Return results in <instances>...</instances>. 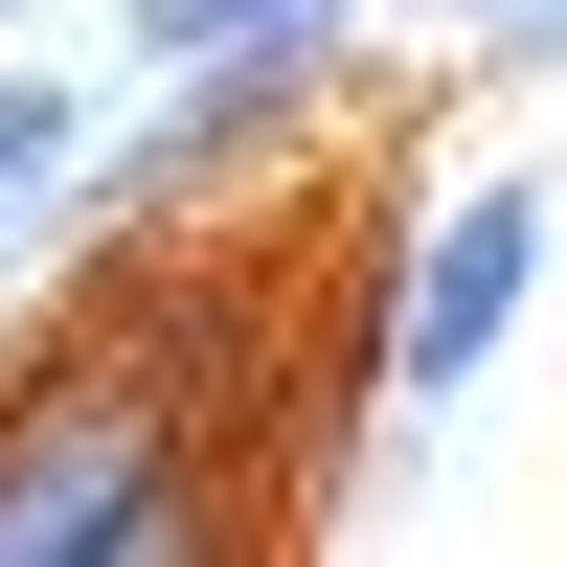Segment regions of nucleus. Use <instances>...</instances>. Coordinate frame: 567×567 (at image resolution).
<instances>
[{"label": "nucleus", "instance_id": "1", "mask_svg": "<svg viewBox=\"0 0 567 567\" xmlns=\"http://www.w3.org/2000/svg\"><path fill=\"white\" fill-rule=\"evenodd\" d=\"M205 545V454H182V386L136 363H45L0 409V567H182Z\"/></svg>", "mask_w": 567, "mask_h": 567}, {"label": "nucleus", "instance_id": "2", "mask_svg": "<svg viewBox=\"0 0 567 567\" xmlns=\"http://www.w3.org/2000/svg\"><path fill=\"white\" fill-rule=\"evenodd\" d=\"M545 250H567V182L545 159H477L454 205H409V250H386V432H432V409H477L499 363H523V318H545Z\"/></svg>", "mask_w": 567, "mask_h": 567}, {"label": "nucleus", "instance_id": "3", "mask_svg": "<svg viewBox=\"0 0 567 567\" xmlns=\"http://www.w3.org/2000/svg\"><path fill=\"white\" fill-rule=\"evenodd\" d=\"M114 114H136V69H114V45H91V69H0V272H23V250H91Z\"/></svg>", "mask_w": 567, "mask_h": 567}, {"label": "nucleus", "instance_id": "4", "mask_svg": "<svg viewBox=\"0 0 567 567\" xmlns=\"http://www.w3.org/2000/svg\"><path fill=\"white\" fill-rule=\"evenodd\" d=\"M386 23V0H114V69H227V45H272V69H341V45Z\"/></svg>", "mask_w": 567, "mask_h": 567}, {"label": "nucleus", "instance_id": "5", "mask_svg": "<svg viewBox=\"0 0 567 567\" xmlns=\"http://www.w3.org/2000/svg\"><path fill=\"white\" fill-rule=\"evenodd\" d=\"M454 69H499V91L567 69V0H454Z\"/></svg>", "mask_w": 567, "mask_h": 567}, {"label": "nucleus", "instance_id": "6", "mask_svg": "<svg viewBox=\"0 0 567 567\" xmlns=\"http://www.w3.org/2000/svg\"><path fill=\"white\" fill-rule=\"evenodd\" d=\"M0 23H23V0H0Z\"/></svg>", "mask_w": 567, "mask_h": 567}, {"label": "nucleus", "instance_id": "7", "mask_svg": "<svg viewBox=\"0 0 567 567\" xmlns=\"http://www.w3.org/2000/svg\"><path fill=\"white\" fill-rule=\"evenodd\" d=\"M432 23H454V0H432Z\"/></svg>", "mask_w": 567, "mask_h": 567}]
</instances>
